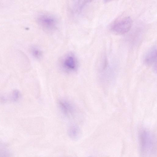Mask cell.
Returning a JSON list of instances; mask_svg holds the SVG:
<instances>
[{
	"mask_svg": "<svg viewBox=\"0 0 157 157\" xmlns=\"http://www.w3.org/2000/svg\"><path fill=\"white\" fill-rule=\"evenodd\" d=\"M145 64L147 66H153L156 70L157 49L156 47H153L146 54L144 59Z\"/></svg>",
	"mask_w": 157,
	"mask_h": 157,
	"instance_id": "277c9868",
	"label": "cell"
},
{
	"mask_svg": "<svg viewBox=\"0 0 157 157\" xmlns=\"http://www.w3.org/2000/svg\"><path fill=\"white\" fill-rule=\"evenodd\" d=\"M40 22L44 26L47 27H52L54 25V20L48 17H43L40 19Z\"/></svg>",
	"mask_w": 157,
	"mask_h": 157,
	"instance_id": "ba28073f",
	"label": "cell"
},
{
	"mask_svg": "<svg viewBox=\"0 0 157 157\" xmlns=\"http://www.w3.org/2000/svg\"><path fill=\"white\" fill-rule=\"evenodd\" d=\"M59 104L61 110L65 115H68L72 113L73 108L69 102L66 101H60Z\"/></svg>",
	"mask_w": 157,
	"mask_h": 157,
	"instance_id": "5b68a950",
	"label": "cell"
},
{
	"mask_svg": "<svg viewBox=\"0 0 157 157\" xmlns=\"http://www.w3.org/2000/svg\"><path fill=\"white\" fill-rule=\"evenodd\" d=\"M152 135L149 132L144 131L140 135L141 149L145 153L152 152L155 147L154 139Z\"/></svg>",
	"mask_w": 157,
	"mask_h": 157,
	"instance_id": "3957f363",
	"label": "cell"
},
{
	"mask_svg": "<svg viewBox=\"0 0 157 157\" xmlns=\"http://www.w3.org/2000/svg\"><path fill=\"white\" fill-rule=\"evenodd\" d=\"M68 132L70 138L74 140L78 139L81 135L80 129L76 125L71 126L68 129Z\"/></svg>",
	"mask_w": 157,
	"mask_h": 157,
	"instance_id": "8992f818",
	"label": "cell"
},
{
	"mask_svg": "<svg viewBox=\"0 0 157 157\" xmlns=\"http://www.w3.org/2000/svg\"><path fill=\"white\" fill-rule=\"evenodd\" d=\"M111 0H105V2H108V1H110Z\"/></svg>",
	"mask_w": 157,
	"mask_h": 157,
	"instance_id": "9c48e42d",
	"label": "cell"
},
{
	"mask_svg": "<svg viewBox=\"0 0 157 157\" xmlns=\"http://www.w3.org/2000/svg\"><path fill=\"white\" fill-rule=\"evenodd\" d=\"M31 52L33 57L37 59H40L42 55V52L40 49L37 46H33L31 49Z\"/></svg>",
	"mask_w": 157,
	"mask_h": 157,
	"instance_id": "52a82bcc",
	"label": "cell"
},
{
	"mask_svg": "<svg viewBox=\"0 0 157 157\" xmlns=\"http://www.w3.org/2000/svg\"><path fill=\"white\" fill-rule=\"evenodd\" d=\"M132 21L129 17H125L116 21L112 25V31L114 33L119 34H124L130 29Z\"/></svg>",
	"mask_w": 157,
	"mask_h": 157,
	"instance_id": "7a4b0ae2",
	"label": "cell"
},
{
	"mask_svg": "<svg viewBox=\"0 0 157 157\" xmlns=\"http://www.w3.org/2000/svg\"><path fill=\"white\" fill-rule=\"evenodd\" d=\"M78 62L75 55L72 53H69L64 55L60 61V67L65 72H74L78 67Z\"/></svg>",
	"mask_w": 157,
	"mask_h": 157,
	"instance_id": "6da1fadb",
	"label": "cell"
}]
</instances>
